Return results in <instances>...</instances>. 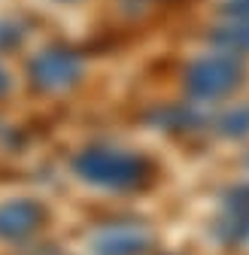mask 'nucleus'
I'll list each match as a JSON object with an SVG mask.
<instances>
[{
  "mask_svg": "<svg viewBox=\"0 0 249 255\" xmlns=\"http://www.w3.org/2000/svg\"><path fill=\"white\" fill-rule=\"evenodd\" d=\"M228 15H249V0H231Z\"/></svg>",
  "mask_w": 249,
  "mask_h": 255,
  "instance_id": "nucleus-10",
  "label": "nucleus"
},
{
  "mask_svg": "<svg viewBox=\"0 0 249 255\" xmlns=\"http://www.w3.org/2000/svg\"><path fill=\"white\" fill-rule=\"evenodd\" d=\"M9 85H12V82H9V73H6L3 67H0V98H3V94L9 91Z\"/></svg>",
  "mask_w": 249,
  "mask_h": 255,
  "instance_id": "nucleus-11",
  "label": "nucleus"
},
{
  "mask_svg": "<svg viewBox=\"0 0 249 255\" xmlns=\"http://www.w3.org/2000/svg\"><path fill=\"white\" fill-rule=\"evenodd\" d=\"M73 173L98 188H137L149 176L146 158L119 146H88L73 158Z\"/></svg>",
  "mask_w": 249,
  "mask_h": 255,
  "instance_id": "nucleus-1",
  "label": "nucleus"
},
{
  "mask_svg": "<svg viewBox=\"0 0 249 255\" xmlns=\"http://www.w3.org/2000/svg\"><path fill=\"white\" fill-rule=\"evenodd\" d=\"M216 237L228 246L249 243V185L225 198V213L216 222Z\"/></svg>",
  "mask_w": 249,
  "mask_h": 255,
  "instance_id": "nucleus-6",
  "label": "nucleus"
},
{
  "mask_svg": "<svg viewBox=\"0 0 249 255\" xmlns=\"http://www.w3.org/2000/svg\"><path fill=\"white\" fill-rule=\"evenodd\" d=\"M30 82L46 94H58L67 91L82 79V58L79 52L67 49V46H49L43 52H37L27 64Z\"/></svg>",
  "mask_w": 249,
  "mask_h": 255,
  "instance_id": "nucleus-3",
  "label": "nucleus"
},
{
  "mask_svg": "<svg viewBox=\"0 0 249 255\" xmlns=\"http://www.w3.org/2000/svg\"><path fill=\"white\" fill-rule=\"evenodd\" d=\"M46 219V210L34 198H12L0 204V240H24Z\"/></svg>",
  "mask_w": 249,
  "mask_h": 255,
  "instance_id": "nucleus-5",
  "label": "nucleus"
},
{
  "mask_svg": "<svg viewBox=\"0 0 249 255\" xmlns=\"http://www.w3.org/2000/svg\"><path fill=\"white\" fill-rule=\"evenodd\" d=\"M152 246V234L143 225L122 222V225H107L91 237L95 255H143Z\"/></svg>",
  "mask_w": 249,
  "mask_h": 255,
  "instance_id": "nucleus-4",
  "label": "nucleus"
},
{
  "mask_svg": "<svg viewBox=\"0 0 249 255\" xmlns=\"http://www.w3.org/2000/svg\"><path fill=\"white\" fill-rule=\"evenodd\" d=\"M213 125H216V131H219L222 137H243V134H249V104L225 110Z\"/></svg>",
  "mask_w": 249,
  "mask_h": 255,
  "instance_id": "nucleus-8",
  "label": "nucleus"
},
{
  "mask_svg": "<svg viewBox=\"0 0 249 255\" xmlns=\"http://www.w3.org/2000/svg\"><path fill=\"white\" fill-rule=\"evenodd\" d=\"M64 3H67V0H64Z\"/></svg>",
  "mask_w": 249,
  "mask_h": 255,
  "instance_id": "nucleus-12",
  "label": "nucleus"
},
{
  "mask_svg": "<svg viewBox=\"0 0 249 255\" xmlns=\"http://www.w3.org/2000/svg\"><path fill=\"white\" fill-rule=\"evenodd\" d=\"M210 43L225 55H249V15H228V21L210 30Z\"/></svg>",
  "mask_w": 249,
  "mask_h": 255,
  "instance_id": "nucleus-7",
  "label": "nucleus"
},
{
  "mask_svg": "<svg viewBox=\"0 0 249 255\" xmlns=\"http://www.w3.org/2000/svg\"><path fill=\"white\" fill-rule=\"evenodd\" d=\"M243 61L225 52H213L189 64L185 70V94L195 104H213L225 101L243 85Z\"/></svg>",
  "mask_w": 249,
  "mask_h": 255,
  "instance_id": "nucleus-2",
  "label": "nucleus"
},
{
  "mask_svg": "<svg viewBox=\"0 0 249 255\" xmlns=\"http://www.w3.org/2000/svg\"><path fill=\"white\" fill-rule=\"evenodd\" d=\"M18 34H21V30H18L15 24H9V21H0V46L15 43V40H18Z\"/></svg>",
  "mask_w": 249,
  "mask_h": 255,
  "instance_id": "nucleus-9",
  "label": "nucleus"
}]
</instances>
